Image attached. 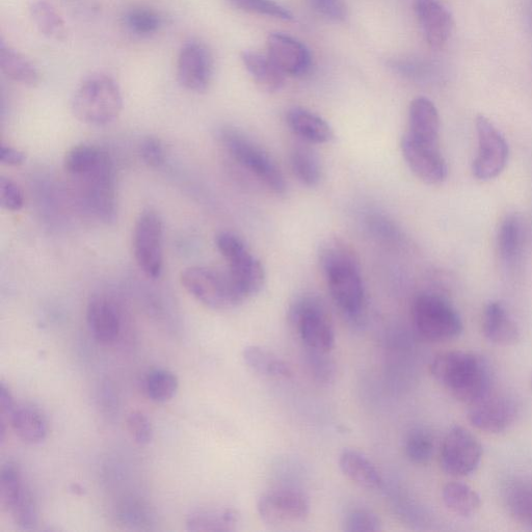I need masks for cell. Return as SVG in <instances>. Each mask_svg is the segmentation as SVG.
Returning a JSON list of instances; mask_svg holds the SVG:
<instances>
[{"label":"cell","mask_w":532,"mask_h":532,"mask_svg":"<svg viewBox=\"0 0 532 532\" xmlns=\"http://www.w3.org/2000/svg\"><path fill=\"white\" fill-rule=\"evenodd\" d=\"M342 529L345 532H378L382 530V522L374 512L356 509L344 517Z\"/></svg>","instance_id":"obj_41"},{"label":"cell","mask_w":532,"mask_h":532,"mask_svg":"<svg viewBox=\"0 0 532 532\" xmlns=\"http://www.w3.org/2000/svg\"><path fill=\"white\" fill-rule=\"evenodd\" d=\"M308 3L314 12L328 20L343 22L348 17L344 0H308Z\"/></svg>","instance_id":"obj_45"},{"label":"cell","mask_w":532,"mask_h":532,"mask_svg":"<svg viewBox=\"0 0 532 532\" xmlns=\"http://www.w3.org/2000/svg\"><path fill=\"white\" fill-rule=\"evenodd\" d=\"M523 227L517 215H509L500 223L497 232V251L505 264L514 263L521 253Z\"/></svg>","instance_id":"obj_31"},{"label":"cell","mask_w":532,"mask_h":532,"mask_svg":"<svg viewBox=\"0 0 532 532\" xmlns=\"http://www.w3.org/2000/svg\"><path fill=\"white\" fill-rule=\"evenodd\" d=\"M482 458V444L466 429L454 427L445 436L441 447L440 464L448 475L468 476L480 466Z\"/></svg>","instance_id":"obj_13"},{"label":"cell","mask_w":532,"mask_h":532,"mask_svg":"<svg viewBox=\"0 0 532 532\" xmlns=\"http://www.w3.org/2000/svg\"><path fill=\"white\" fill-rule=\"evenodd\" d=\"M164 225L156 211L146 209L133 231V254L140 270L150 279L161 278L164 271Z\"/></svg>","instance_id":"obj_10"},{"label":"cell","mask_w":532,"mask_h":532,"mask_svg":"<svg viewBox=\"0 0 532 532\" xmlns=\"http://www.w3.org/2000/svg\"><path fill=\"white\" fill-rule=\"evenodd\" d=\"M241 58L254 83L262 92L273 94L284 87L285 74L269 55H263V53L258 51L245 50Z\"/></svg>","instance_id":"obj_23"},{"label":"cell","mask_w":532,"mask_h":532,"mask_svg":"<svg viewBox=\"0 0 532 532\" xmlns=\"http://www.w3.org/2000/svg\"><path fill=\"white\" fill-rule=\"evenodd\" d=\"M180 281L194 299L212 310H230L246 301L228 272L191 266L182 272Z\"/></svg>","instance_id":"obj_4"},{"label":"cell","mask_w":532,"mask_h":532,"mask_svg":"<svg viewBox=\"0 0 532 532\" xmlns=\"http://www.w3.org/2000/svg\"><path fill=\"white\" fill-rule=\"evenodd\" d=\"M0 69L21 86L35 88L40 83L37 67L4 41L0 42Z\"/></svg>","instance_id":"obj_28"},{"label":"cell","mask_w":532,"mask_h":532,"mask_svg":"<svg viewBox=\"0 0 532 532\" xmlns=\"http://www.w3.org/2000/svg\"><path fill=\"white\" fill-rule=\"evenodd\" d=\"M128 30L139 36L155 34L162 25V19L155 12L148 9H132L125 15Z\"/></svg>","instance_id":"obj_39"},{"label":"cell","mask_w":532,"mask_h":532,"mask_svg":"<svg viewBox=\"0 0 532 532\" xmlns=\"http://www.w3.org/2000/svg\"><path fill=\"white\" fill-rule=\"evenodd\" d=\"M15 524L21 530H33L38 524V512L35 498L29 488H26L21 498L10 511Z\"/></svg>","instance_id":"obj_40"},{"label":"cell","mask_w":532,"mask_h":532,"mask_svg":"<svg viewBox=\"0 0 532 532\" xmlns=\"http://www.w3.org/2000/svg\"><path fill=\"white\" fill-rule=\"evenodd\" d=\"M126 427L132 440L139 445H148L153 440L151 421L142 412H131L126 418Z\"/></svg>","instance_id":"obj_44"},{"label":"cell","mask_w":532,"mask_h":532,"mask_svg":"<svg viewBox=\"0 0 532 532\" xmlns=\"http://www.w3.org/2000/svg\"><path fill=\"white\" fill-rule=\"evenodd\" d=\"M477 155L472 164L473 176L480 181L498 177L509 161V145L500 130L484 115L475 119Z\"/></svg>","instance_id":"obj_11"},{"label":"cell","mask_w":532,"mask_h":532,"mask_svg":"<svg viewBox=\"0 0 532 532\" xmlns=\"http://www.w3.org/2000/svg\"><path fill=\"white\" fill-rule=\"evenodd\" d=\"M9 422L16 435L25 443L39 445L48 436V422L43 412L33 405H16Z\"/></svg>","instance_id":"obj_24"},{"label":"cell","mask_w":532,"mask_h":532,"mask_svg":"<svg viewBox=\"0 0 532 532\" xmlns=\"http://www.w3.org/2000/svg\"><path fill=\"white\" fill-rule=\"evenodd\" d=\"M505 507L520 523L532 527V484L515 483L504 492Z\"/></svg>","instance_id":"obj_34"},{"label":"cell","mask_w":532,"mask_h":532,"mask_svg":"<svg viewBox=\"0 0 532 532\" xmlns=\"http://www.w3.org/2000/svg\"><path fill=\"white\" fill-rule=\"evenodd\" d=\"M435 443L433 435L425 429H413L405 441V454L408 460L416 465H424L434 455Z\"/></svg>","instance_id":"obj_37"},{"label":"cell","mask_w":532,"mask_h":532,"mask_svg":"<svg viewBox=\"0 0 532 532\" xmlns=\"http://www.w3.org/2000/svg\"><path fill=\"white\" fill-rule=\"evenodd\" d=\"M214 70V57L205 44L192 40L182 46L177 61V81L182 88L205 93L211 85Z\"/></svg>","instance_id":"obj_14"},{"label":"cell","mask_w":532,"mask_h":532,"mask_svg":"<svg viewBox=\"0 0 532 532\" xmlns=\"http://www.w3.org/2000/svg\"><path fill=\"white\" fill-rule=\"evenodd\" d=\"M26 488L19 466L11 461L5 463L0 471V499L7 511L13 509Z\"/></svg>","instance_id":"obj_36"},{"label":"cell","mask_w":532,"mask_h":532,"mask_svg":"<svg viewBox=\"0 0 532 532\" xmlns=\"http://www.w3.org/2000/svg\"><path fill=\"white\" fill-rule=\"evenodd\" d=\"M0 204L9 211H19L24 206L20 186L10 178L0 179Z\"/></svg>","instance_id":"obj_46"},{"label":"cell","mask_w":532,"mask_h":532,"mask_svg":"<svg viewBox=\"0 0 532 532\" xmlns=\"http://www.w3.org/2000/svg\"><path fill=\"white\" fill-rule=\"evenodd\" d=\"M123 109L121 89L115 79L94 73L84 79L71 100L74 117L90 126H106L118 119Z\"/></svg>","instance_id":"obj_3"},{"label":"cell","mask_w":532,"mask_h":532,"mask_svg":"<svg viewBox=\"0 0 532 532\" xmlns=\"http://www.w3.org/2000/svg\"><path fill=\"white\" fill-rule=\"evenodd\" d=\"M530 383H531V387H532V378H531V382Z\"/></svg>","instance_id":"obj_50"},{"label":"cell","mask_w":532,"mask_h":532,"mask_svg":"<svg viewBox=\"0 0 532 532\" xmlns=\"http://www.w3.org/2000/svg\"><path fill=\"white\" fill-rule=\"evenodd\" d=\"M406 135L420 143L439 146L440 115L429 98L418 97L411 102Z\"/></svg>","instance_id":"obj_20"},{"label":"cell","mask_w":532,"mask_h":532,"mask_svg":"<svg viewBox=\"0 0 532 532\" xmlns=\"http://www.w3.org/2000/svg\"><path fill=\"white\" fill-rule=\"evenodd\" d=\"M268 55L285 75L303 76L312 65L309 49L288 35L273 33L269 36Z\"/></svg>","instance_id":"obj_18"},{"label":"cell","mask_w":532,"mask_h":532,"mask_svg":"<svg viewBox=\"0 0 532 532\" xmlns=\"http://www.w3.org/2000/svg\"><path fill=\"white\" fill-rule=\"evenodd\" d=\"M109 153L93 145H78L69 150L64 159V168L73 178L94 170Z\"/></svg>","instance_id":"obj_32"},{"label":"cell","mask_w":532,"mask_h":532,"mask_svg":"<svg viewBox=\"0 0 532 532\" xmlns=\"http://www.w3.org/2000/svg\"><path fill=\"white\" fill-rule=\"evenodd\" d=\"M287 124L298 137L312 144H326L333 140L329 123L306 109L294 108L287 113Z\"/></svg>","instance_id":"obj_26"},{"label":"cell","mask_w":532,"mask_h":532,"mask_svg":"<svg viewBox=\"0 0 532 532\" xmlns=\"http://www.w3.org/2000/svg\"><path fill=\"white\" fill-rule=\"evenodd\" d=\"M321 265L334 303L345 315L358 318L365 304V289L353 250L332 239L322 249Z\"/></svg>","instance_id":"obj_2"},{"label":"cell","mask_w":532,"mask_h":532,"mask_svg":"<svg viewBox=\"0 0 532 532\" xmlns=\"http://www.w3.org/2000/svg\"><path fill=\"white\" fill-rule=\"evenodd\" d=\"M118 517L122 524L131 529H148L151 523V514L143 504L135 501L124 502Z\"/></svg>","instance_id":"obj_43"},{"label":"cell","mask_w":532,"mask_h":532,"mask_svg":"<svg viewBox=\"0 0 532 532\" xmlns=\"http://www.w3.org/2000/svg\"><path fill=\"white\" fill-rule=\"evenodd\" d=\"M25 154L18 149L3 144L0 147V162L8 167H18L25 163Z\"/></svg>","instance_id":"obj_48"},{"label":"cell","mask_w":532,"mask_h":532,"mask_svg":"<svg viewBox=\"0 0 532 532\" xmlns=\"http://www.w3.org/2000/svg\"><path fill=\"white\" fill-rule=\"evenodd\" d=\"M72 179L79 198L92 216L105 224L116 222L118 208L115 167L110 154L91 172Z\"/></svg>","instance_id":"obj_7"},{"label":"cell","mask_w":532,"mask_h":532,"mask_svg":"<svg viewBox=\"0 0 532 532\" xmlns=\"http://www.w3.org/2000/svg\"><path fill=\"white\" fill-rule=\"evenodd\" d=\"M257 513L266 524H295L308 517L310 502L307 496L300 491L274 490L263 494L258 499Z\"/></svg>","instance_id":"obj_15"},{"label":"cell","mask_w":532,"mask_h":532,"mask_svg":"<svg viewBox=\"0 0 532 532\" xmlns=\"http://www.w3.org/2000/svg\"><path fill=\"white\" fill-rule=\"evenodd\" d=\"M243 359L255 375L264 379L288 381L294 377V371L283 359L259 345H249L245 348Z\"/></svg>","instance_id":"obj_25"},{"label":"cell","mask_w":532,"mask_h":532,"mask_svg":"<svg viewBox=\"0 0 532 532\" xmlns=\"http://www.w3.org/2000/svg\"><path fill=\"white\" fill-rule=\"evenodd\" d=\"M232 8L260 16L272 17L283 21L294 19V15L276 3L275 0H225Z\"/></svg>","instance_id":"obj_38"},{"label":"cell","mask_w":532,"mask_h":532,"mask_svg":"<svg viewBox=\"0 0 532 532\" xmlns=\"http://www.w3.org/2000/svg\"><path fill=\"white\" fill-rule=\"evenodd\" d=\"M241 516L232 508H203L186 518V530L193 532H229L237 529Z\"/></svg>","instance_id":"obj_27"},{"label":"cell","mask_w":532,"mask_h":532,"mask_svg":"<svg viewBox=\"0 0 532 532\" xmlns=\"http://www.w3.org/2000/svg\"><path fill=\"white\" fill-rule=\"evenodd\" d=\"M519 414L512 395L493 391L469 405L468 420L478 431L500 434L509 430Z\"/></svg>","instance_id":"obj_12"},{"label":"cell","mask_w":532,"mask_h":532,"mask_svg":"<svg viewBox=\"0 0 532 532\" xmlns=\"http://www.w3.org/2000/svg\"><path fill=\"white\" fill-rule=\"evenodd\" d=\"M402 152L411 171L424 183L436 185L447 177V165L439 146L420 143L405 135Z\"/></svg>","instance_id":"obj_16"},{"label":"cell","mask_w":532,"mask_h":532,"mask_svg":"<svg viewBox=\"0 0 532 532\" xmlns=\"http://www.w3.org/2000/svg\"><path fill=\"white\" fill-rule=\"evenodd\" d=\"M483 334L490 342L509 347L520 339V329L509 311L499 302H490L484 309Z\"/></svg>","instance_id":"obj_21"},{"label":"cell","mask_w":532,"mask_h":532,"mask_svg":"<svg viewBox=\"0 0 532 532\" xmlns=\"http://www.w3.org/2000/svg\"><path fill=\"white\" fill-rule=\"evenodd\" d=\"M415 13L428 44L443 48L455 28L451 13L438 0H415Z\"/></svg>","instance_id":"obj_19"},{"label":"cell","mask_w":532,"mask_h":532,"mask_svg":"<svg viewBox=\"0 0 532 532\" xmlns=\"http://www.w3.org/2000/svg\"><path fill=\"white\" fill-rule=\"evenodd\" d=\"M412 318L417 332L430 341L452 340L463 332V322L458 311L437 295L418 296L413 303Z\"/></svg>","instance_id":"obj_8"},{"label":"cell","mask_w":532,"mask_h":532,"mask_svg":"<svg viewBox=\"0 0 532 532\" xmlns=\"http://www.w3.org/2000/svg\"><path fill=\"white\" fill-rule=\"evenodd\" d=\"M341 472L355 485L376 490L383 485V478L374 463L356 449H344L338 460Z\"/></svg>","instance_id":"obj_22"},{"label":"cell","mask_w":532,"mask_h":532,"mask_svg":"<svg viewBox=\"0 0 532 532\" xmlns=\"http://www.w3.org/2000/svg\"><path fill=\"white\" fill-rule=\"evenodd\" d=\"M290 165L299 181L310 188L317 185L322 179L321 162L308 147L298 146L292 150Z\"/></svg>","instance_id":"obj_33"},{"label":"cell","mask_w":532,"mask_h":532,"mask_svg":"<svg viewBox=\"0 0 532 532\" xmlns=\"http://www.w3.org/2000/svg\"><path fill=\"white\" fill-rule=\"evenodd\" d=\"M219 252L226 259L229 275L246 300L262 289L265 272L261 262L250 252L241 237L223 231L216 237Z\"/></svg>","instance_id":"obj_9"},{"label":"cell","mask_w":532,"mask_h":532,"mask_svg":"<svg viewBox=\"0 0 532 532\" xmlns=\"http://www.w3.org/2000/svg\"><path fill=\"white\" fill-rule=\"evenodd\" d=\"M87 323L93 338L101 344H111L120 336L122 312L109 296L96 295L87 307Z\"/></svg>","instance_id":"obj_17"},{"label":"cell","mask_w":532,"mask_h":532,"mask_svg":"<svg viewBox=\"0 0 532 532\" xmlns=\"http://www.w3.org/2000/svg\"><path fill=\"white\" fill-rule=\"evenodd\" d=\"M442 499L452 514L466 519L475 516L482 507L481 496L464 483L447 484L443 488Z\"/></svg>","instance_id":"obj_29"},{"label":"cell","mask_w":532,"mask_h":532,"mask_svg":"<svg viewBox=\"0 0 532 532\" xmlns=\"http://www.w3.org/2000/svg\"><path fill=\"white\" fill-rule=\"evenodd\" d=\"M30 14L43 36L57 42L67 39L68 30L63 17L46 0H36L30 7Z\"/></svg>","instance_id":"obj_30"},{"label":"cell","mask_w":532,"mask_h":532,"mask_svg":"<svg viewBox=\"0 0 532 532\" xmlns=\"http://www.w3.org/2000/svg\"><path fill=\"white\" fill-rule=\"evenodd\" d=\"M179 387L178 378L167 369H154L147 376L145 389L152 402L164 404L170 402Z\"/></svg>","instance_id":"obj_35"},{"label":"cell","mask_w":532,"mask_h":532,"mask_svg":"<svg viewBox=\"0 0 532 532\" xmlns=\"http://www.w3.org/2000/svg\"><path fill=\"white\" fill-rule=\"evenodd\" d=\"M143 162L154 169L161 168L166 162V152L161 140L148 137L140 145Z\"/></svg>","instance_id":"obj_47"},{"label":"cell","mask_w":532,"mask_h":532,"mask_svg":"<svg viewBox=\"0 0 532 532\" xmlns=\"http://www.w3.org/2000/svg\"><path fill=\"white\" fill-rule=\"evenodd\" d=\"M15 407L16 404L10 389L5 383H2V385H0V416H2V420H9Z\"/></svg>","instance_id":"obj_49"},{"label":"cell","mask_w":532,"mask_h":532,"mask_svg":"<svg viewBox=\"0 0 532 532\" xmlns=\"http://www.w3.org/2000/svg\"><path fill=\"white\" fill-rule=\"evenodd\" d=\"M289 323L307 351L330 353L335 331L326 306L314 296H305L290 306Z\"/></svg>","instance_id":"obj_6"},{"label":"cell","mask_w":532,"mask_h":532,"mask_svg":"<svg viewBox=\"0 0 532 532\" xmlns=\"http://www.w3.org/2000/svg\"><path fill=\"white\" fill-rule=\"evenodd\" d=\"M434 379L459 402L471 405L492 390L489 364L476 354L449 351L437 355L430 365Z\"/></svg>","instance_id":"obj_1"},{"label":"cell","mask_w":532,"mask_h":532,"mask_svg":"<svg viewBox=\"0 0 532 532\" xmlns=\"http://www.w3.org/2000/svg\"><path fill=\"white\" fill-rule=\"evenodd\" d=\"M329 353L308 351L307 363L313 378L321 384L328 385L335 379L336 368Z\"/></svg>","instance_id":"obj_42"},{"label":"cell","mask_w":532,"mask_h":532,"mask_svg":"<svg viewBox=\"0 0 532 532\" xmlns=\"http://www.w3.org/2000/svg\"><path fill=\"white\" fill-rule=\"evenodd\" d=\"M221 141L234 161L251 172L266 188L278 196L286 194L285 178L268 152L233 128L222 130Z\"/></svg>","instance_id":"obj_5"}]
</instances>
